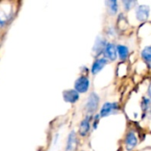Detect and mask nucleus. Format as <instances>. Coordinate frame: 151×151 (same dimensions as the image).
Masks as SVG:
<instances>
[{
    "instance_id": "7ed1b4c3",
    "label": "nucleus",
    "mask_w": 151,
    "mask_h": 151,
    "mask_svg": "<svg viewBox=\"0 0 151 151\" xmlns=\"http://www.w3.org/2000/svg\"><path fill=\"white\" fill-rule=\"evenodd\" d=\"M77 146H78V140H77L75 133L73 131L70 133V134L68 136L65 151H75L77 149Z\"/></svg>"
},
{
    "instance_id": "1a4fd4ad",
    "label": "nucleus",
    "mask_w": 151,
    "mask_h": 151,
    "mask_svg": "<svg viewBox=\"0 0 151 151\" xmlns=\"http://www.w3.org/2000/svg\"><path fill=\"white\" fill-rule=\"evenodd\" d=\"M126 145L127 150H132L137 145V138L133 132L127 134L126 138Z\"/></svg>"
},
{
    "instance_id": "9b49d317",
    "label": "nucleus",
    "mask_w": 151,
    "mask_h": 151,
    "mask_svg": "<svg viewBox=\"0 0 151 151\" xmlns=\"http://www.w3.org/2000/svg\"><path fill=\"white\" fill-rule=\"evenodd\" d=\"M117 50L119 54V57L122 60H125L128 57V49L124 45H119L117 48Z\"/></svg>"
},
{
    "instance_id": "39448f33",
    "label": "nucleus",
    "mask_w": 151,
    "mask_h": 151,
    "mask_svg": "<svg viewBox=\"0 0 151 151\" xmlns=\"http://www.w3.org/2000/svg\"><path fill=\"white\" fill-rule=\"evenodd\" d=\"M150 14V7L147 5H140L136 9V17L139 20L144 21L149 18Z\"/></svg>"
},
{
    "instance_id": "dca6fc26",
    "label": "nucleus",
    "mask_w": 151,
    "mask_h": 151,
    "mask_svg": "<svg viewBox=\"0 0 151 151\" xmlns=\"http://www.w3.org/2000/svg\"><path fill=\"white\" fill-rule=\"evenodd\" d=\"M123 3H124V4L126 6V9L127 10H129L130 8H132V5L135 4L134 1H124Z\"/></svg>"
},
{
    "instance_id": "2eb2a0df",
    "label": "nucleus",
    "mask_w": 151,
    "mask_h": 151,
    "mask_svg": "<svg viewBox=\"0 0 151 151\" xmlns=\"http://www.w3.org/2000/svg\"><path fill=\"white\" fill-rule=\"evenodd\" d=\"M150 99H147V98H144L143 101H142V109L143 111H147L149 108H150Z\"/></svg>"
},
{
    "instance_id": "4468645a",
    "label": "nucleus",
    "mask_w": 151,
    "mask_h": 151,
    "mask_svg": "<svg viewBox=\"0 0 151 151\" xmlns=\"http://www.w3.org/2000/svg\"><path fill=\"white\" fill-rule=\"evenodd\" d=\"M107 4H109V7H110V11L111 13H116L117 11H118V4H117V1H109L107 2Z\"/></svg>"
},
{
    "instance_id": "6e6552de",
    "label": "nucleus",
    "mask_w": 151,
    "mask_h": 151,
    "mask_svg": "<svg viewBox=\"0 0 151 151\" xmlns=\"http://www.w3.org/2000/svg\"><path fill=\"white\" fill-rule=\"evenodd\" d=\"M90 119L91 117L88 116L81 121L80 126V134L81 136H86L88 134L90 129Z\"/></svg>"
},
{
    "instance_id": "ddd939ff",
    "label": "nucleus",
    "mask_w": 151,
    "mask_h": 151,
    "mask_svg": "<svg viewBox=\"0 0 151 151\" xmlns=\"http://www.w3.org/2000/svg\"><path fill=\"white\" fill-rule=\"evenodd\" d=\"M105 43H104V39H101V38H97L96 40V42L95 43V47H94V50L96 51V52H101L102 50H104V47H105Z\"/></svg>"
},
{
    "instance_id": "423d86ee",
    "label": "nucleus",
    "mask_w": 151,
    "mask_h": 151,
    "mask_svg": "<svg viewBox=\"0 0 151 151\" xmlns=\"http://www.w3.org/2000/svg\"><path fill=\"white\" fill-rule=\"evenodd\" d=\"M63 97L64 100L67 103H76L79 100V93L73 89H70V90H66L64 92L63 94Z\"/></svg>"
},
{
    "instance_id": "f8f14e48",
    "label": "nucleus",
    "mask_w": 151,
    "mask_h": 151,
    "mask_svg": "<svg viewBox=\"0 0 151 151\" xmlns=\"http://www.w3.org/2000/svg\"><path fill=\"white\" fill-rule=\"evenodd\" d=\"M142 58L147 62L148 65L150 64V60H151V53H150V47L148 46L146 48H144L142 51Z\"/></svg>"
},
{
    "instance_id": "f257e3e1",
    "label": "nucleus",
    "mask_w": 151,
    "mask_h": 151,
    "mask_svg": "<svg viewBox=\"0 0 151 151\" xmlns=\"http://www.w3.org/2000/svg\"><path fill=\"white\" fill-rule=\"evenodd\" d=\"M89 85L90 82L87 77H80L75 81V91H77L78 93H85L88 90Z\"/></svg>"
},
{
    "instance_id": "f03ea898",
    "label": "nucleus",
    "mask_w": 151,
    "mask_h": 151,
    "mask_svg": "<svg viewBox=\"0 0 151 151\" xmlns=\"http://www.w3.org/2000/svg\"><path fill=\"white\" fill-rule=\"evenodd\" d=\"M98 104H99V97L96 94L92 93L86 104V111L89 113H92L94 111H96V110L98 107Z\"/></svg>"
},
{
    "instance_id": "20e7f679",
    "label": "nucleus",
    "mask_w": 151,
    "mask_h": 151,
    "mask_svg": "<svg viewBox=\"0 0 151 151\" xmlns=\"http://www.w3.org/2000/svg\"><path fill=\"white\" fill-rule=\"evenodd\" d=\"M104 56L110 59V60H115L117 58V50L114 44L112 43H107L104 47Z\"/></svg>"
},
{
    "instance_id": "9d476101",
    "label": "nucleus",
    "mask_w": 151,
    "mask_h": 151,
    "mask_svg": "<svg viewBox=\"0 0 151 151\" xmlns=\"http://www.w3.org/2000/svg\"><path fill=\"white\" fill-rule=\"evenodd\" d=\"M106 64H107V61L105 58H99V59L96 60L93 64V66H92V73L94 74L99 73L105 66Z\"/></svg>"
},
{
    "instance_id": "0eeeda50",
    "label": "nucleus",
    "mask_w": 151,
    "mask_h": 151,
    "mask_svg": "<svg viewBox=\"0 0 151 151\" xmlns=\"http://www.w3.org/2000/svg\"><path fill=\"white\" fill-rule=\"evenodd\" d=\"M118 109V106L116 104H112V103H106L104 104L102 110H101V117H106L110 114H111L112 112H114L116 110Z\"/></svg>"
}]
</instances>
